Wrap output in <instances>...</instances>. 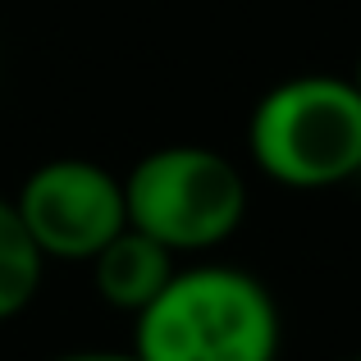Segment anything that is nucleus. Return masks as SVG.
<instances>
[{"label": "nucleus", "instance_id": "3", "mask_svg": "<svg viewBox=\"0 0 361 361\" xmlns=\"http://www.w3.org/2000/svg\"><path fill=\"white\" fill-rule=\"evenodd\" d=\"M128 224L165 243L174 256L211 252L247 220V178L224 151L197 142L156 147L123 174Z\"/></svg>", "mask_w": 361, "mask_h": 361}, {"label": "nucleus", "instance_id": "7", "mask_svg": "<svg viewBox=\"0 0 361 361\" xmlns=\"http://www.w3.org/2000/svg\"><path fill=\"white\" fill-rule=\"evenodd\" d=\"M55 361H137V353H69Z\"/></svg>", "mask_w": 361, "mask_h": 361}, {"label": "nucleus", "instance_id": "4", "mask_svg": "<svg viewBox=\"0 0 361 361\" xmlns=\"http://www.w3.org/2000/svg\"><path fill=\"white\" fill-rule=\"evenodd\" d=\"M14 206L46 261L87 265L119 229H128L123 178L82 156L37 165L23 178Z\"/></svg>", "mask_w": 361, "mask_h": 361}, {"label": "nucleus", "instance_id": "8", "mask_svg": "<svg viewBox=\"0 0 361 361\" xmlns=\"http://www.w3.org/2000/svg\"><path fill=\"white\" fill-rule=\"evenodd\" d=\"M353 82H357V92H361V55H357V69H353Z\"/></svg>", "mask_w": 361, "mask_h": 361}, {"label": "nucleus", "instance_id": "5", "mask_svg": "<svg viewBox=\"0 0 361 361\" xmlns=\"http://www.w3.org/2000/svg\"><path fill=\"white\" fill-rule=\"evenodd\" d=\"M87 265H92V283H97L101 302L115 307V311L137 316V311H147L151 302L160 298V288L174 279L178 256L169 252L165 243H156L151 233H142V229L128 224V229H119Z\"/></svg>", "mask_w": 361, "mask_h": 361}, {"label": "nucleus", "instance_id": "9", "mask_svg": "<svg viewBox=\"0 0 361 361\" xmlns=\"http://www.w3.org/2000/svg\"><path fill=\"white\" fill-rule=\"evenodd\" d=\"M348 361H361V353H357V357H348Z\"/></svg>", "mask_w": 361, "mask_h": 361}, {"label": "nucleus", "instance_id": "1", "mask_svg": "<svg viewBox=\"0 0 361 361\" xmlns=\"http://www.w3.org/2000/svg\"><path fill=\"white\" fill-rule=\"evenodd\" d=\"M137 361H279V302L238 265H178L147 311H137Z\"/></svg>", "mask_w": 361, "mask_h": 361}, {"label": "nucleus", "instance_id": "6", "mask_svg": "<svg viewBox=\"0 0 361 361\" xmlns=\"http://www.w3.org/2000/svg\"><path fill=\"white\" fill-rule=\"evenodd\" d=\"M42 274H46L42 247L32 243L18 206L0 197V325L32 307L37 288H42Z\"/></svg>", "mask_w": 361, "mask_h": 361}, {"label": "nucleus", "instance_id": "2", "mask_svg": "<svg viewBox=\"0 0 361 361\" xmlns=\"http://www.w3.org/2000/svg\"><path fill=\"white\" fill-rule=\"evenodd\" d=\"M247 151L270 183L320 192L361 174V92L338 73H298L256 101Z\"/></svg>", "mask_w": 361, "mask_h": 361}]
</instances>
